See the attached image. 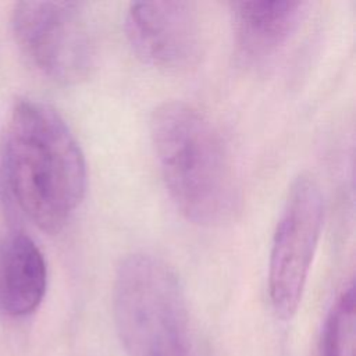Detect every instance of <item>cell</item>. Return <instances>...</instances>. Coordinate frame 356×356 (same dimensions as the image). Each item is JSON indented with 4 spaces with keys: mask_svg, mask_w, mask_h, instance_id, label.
<instances>
[{
    "mask_svg": "<svg viewBox=\"0 0 356 356\" xmlns=\"http://www.w3.org/2000/svg\"><path fill=\"white\" fill-rule=\"evenodd\" d=\"M4 184L21 211L42 231L60 232L86 192V161L63 117L36 99H19L3 143Z\"/></svg>",
    "mask_w": 356,
    "mask_h": 356,
    "instance_id": "cell-1",
    "label": "cell"
},
{
    "mask_svg": "<svg viewBox=\"0 0 356 356\" xmlns=\"http://www.w3.org/2000/svg\"><path fill=\"white\" fill-rule=\"evenodd\" d=\"M150 138L177 209L199 225L231 221L239 210V184L231 154L210 118L186 102H164L152 114Z\"/></svg>",
    "mask_w": 356,
    "mask_h": 356,
    "instance_id": "cell-2",
    "label": "cell"
},
{
    "mask_svg": "<svg viewBox=\"0 0 356 356\" xmlns=\"http://www.w3.org/2000/svg\"><path fill=\"white\" fill-rule=\"evenodd\" d=\"M117 335L128 356H189V316L175 271L160 257L132 253L113 288Z\"/></svg>",
    "mask_w": 356,
    "mask_h": 356,
    "instance_id": "cell-3",
    "label": "cell"
},
{
    "mask_svg": "<svg viewBox=\"0 0 356 356\" xmlns=\"http://www.w3.org/2000/svg\"><path fill=\"white\" fill-rule=\"evenodd\" d=\"M11 29L19 50L49 79L72 85L90 74L96 40L85 3L18 1Z\"/></svg>",
    "mask_w": 356,
    "mask_h": 356,
    "instance_id": "cell-4",
    "label": "cell"
},
{
    "mask_svg": "<svg viewBox=\"0 0 356 356\" xmlns=\"http://www.w3.org/2000/svg\"><path fill=\"white\" fill-rule=\"evenodd\" d=\"M323 220L321 189L316 179L302 174L288 189L270 252L268 296L282 320L292 318L300 305Z\"/></svg>",
    "mask_w": 356,
    "mask_h": 356,
    "instance_id": "cell-5",
    "label": "cell"
},
{
    "mask_svg": "<svg viewBox=\"0 0 356 356\" xmlns=\"http://www.w3.org/2000/svg\"><path fill=\"white\" fill-rule=\"evenodd\" d=\"M125 33L138 57L159 70H188L202 54V24L191 1L131 3Z\"/></svg>",
    "mask_w": 356,
    "mask_h": 356,
    "instance_id": "cell-6",
    "label": "cell"
},
{
    "mask_svg": "<svg viewBox=\"0 0 356 356\" xmlns=\"http://www.w3.org/2000/svg\"><path fill=\"white\" fill-rule=\"evenodd\" d=\"M307 3L235 1L231 3L236 54L250 65L264 64L289 40L306 14Z\"/></svg>",
    "mask_w": 356,
    "mask_h": 356,
    "instance_id": "cell-7",
    "label": "cell"
},
{
    "mask_svg": "<svg viewBox=\"0 0 356 356\" xmlns=\"http://www.w3.org/2000/svg\"><path fill=\"white\" fill-rule=\"evenodd\" d=\"M47 288V264L36 242L13 232L0 243V312L10 317L32 314Z\"/></svg>",
    "mask_w": 356,
    "mask_h": 356,
    "instance_id": "cell-8",
    "label": "cell"
},
{
    "mask_svg": "<svg viewBox=\"0 0 356 356\" xmlns=\"http://www.w3.org/2000/svg\"><path fill=\"white\" fill-rule=\"evenodd\" d=\"M355 285L349 281L332 303L321 331L320 356H353Z\"/></svg>",
    "mask_w": 356,
    "mask_h": 356,
    "instance_id": "cell-9",
    "label": "cell"
}]
</instances>
